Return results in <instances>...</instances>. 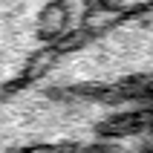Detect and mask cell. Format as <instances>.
I'll return each mask as SVG.
<instances>
[{
  "mask_svg": "<svg viewBox=\"0 0 153 153\" xmlns=\"http://www.w3.org/2000/svg\"><path fill=\"white\" fill-rule=\"evenodd\" d=\"M104 17L101 0H0V98L41 78Z\"/></svg>",
  "mask_w": 153,
  "mask_h": 153,
  "instance_id": "1",
  "label": "cell"
},
{
  "mask_svg": "<svg viewBox=\"0 0 153 153\" xmlns=\"http://www.w3.org/2000/svg\"><path fill=\"white\" fill-rule=\"evenodd\" d=\"M41 78L98 90L153 87V3L127 15L104 17Z\"/></svg>",
  "mask_w": 153,
  "mask_h": 153,
  "instance_id": "2",
  "label": "cell"
},
{
  "mask_svg": "<svg viewBox=\"0 0 153 153\" xmlns=\"http://www.w3.org/2000/svg\"><path fill=\"white\" fill-rule=\"evenodd\" d=\"M153 0H101L104 6V15L113 17V15H127V12H136V9H145L150 6Z\"/></svg>",
  "mask_w": 153,
  "mask_h": 153,
  "instance_id": "3",
  "label": "cell"
},
{
  "mask_svg": "<svg viewBox=\"0 0 153 153\" xmlns=\"http://www.w3.org/2000/svg\"><path fill=\"white\" fill-rule=\"evenodd\" d=\"M150 153H153V150H150Z\"/></svg>",
  "mask_w": 153,
  "mask_h": 153,
  "instance_id": "4",
  "label": "cell"
}]
</instances>
